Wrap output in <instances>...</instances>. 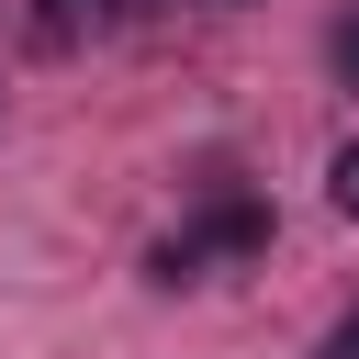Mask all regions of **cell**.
Segmentation results:
<instances>
[{
	"label": "cell",
	"instance_id": "obj_1",
	"mask_svg": "<svg viewBox=\"0 0 359 359\" xmlns=\"http://www.w3.org/2000/svg\"><path fill=\"white\" fill-rule=\"evenodd\" d=\"M247 247H269V202H213V213H202V224H180L146 269H157V280H191L202 258H247Z\"/></svg>",
	"mask_w": 359,
	"mask_h": 359
},
{
	"label": "cell",
	"instance_id": "obj_2",
	"mask_svg": "<svg viewBox=\"0 0 359 359\" xmlns=\"http://www.w3.org/2000/svg\"><path fill=\"white\" fill-rule=\"evenodd\" d=\"M325 202H337V213H348V224H359V135H348V146H337V157H325Z\"/></svg>",
	"mask_w": 359,
	"mask_h": 359
},
{
	"label": "cell",
	"instance_id": "obj_3",
	"mask_svg": "<svg viewBox=\"0 0 359 359\" xmlns=\"http://www.w3.org/2000/svg\"><path fill=\"white\" fill-rule=\"evenodd\" d=\"M314 359H359V303H348V314L325 325V348H314Z\"/></svg>",
	"mask_w": 359,
	"mask_h": 359
},
{
	"label": "cell",
	"instance_id": "obj_4",
	"mask_svg": "<svg viewBox=\"0 0 359 359\" xmlns=\"http://www.w3.org/2000/svg\"><path fill=\"white\" fill-rule=\"evenodd\" d=\"M337 67H348V90H359V11L337 22Z\"/></svg>",
	"mask_w": 359,
	"mask_h": 359
},
{
	"label": "cell",
	"instance_id": "obj_5",
	"mask_svg": "<svg viewBox=\"0 0 359 359\" xmlns=\"http://www.w3.org/2000/svg\"><path fill=\"white\" fill-rule=\"evenodd\" d=\"M67 22H79V0H45V34H67Z\"/></svg>",
	"mask_w": 359,
	"mask_h": 359
}]
</instances>
